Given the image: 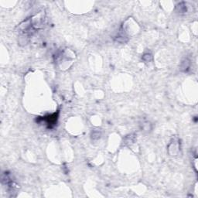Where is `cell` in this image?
<instances>
[{"mask_svg":"<svg viewBox=\"0 0 198 198\" xmlns=\"http://www.w3.org/2000/svg\"><path fill=\"white\" fill-rule=\"evenodd\" d=\"M58 114L59 112H57L52 115H49L42 118H39L38 119H36V121H38V122L39 121L44 122L48 129H52L57 125V119H58Z\"/></svg>","mask_w":198,"mask_h":198,"instance_id":"6da1fadb","label":"cell"},{"mask_svg":"<svg viewBox=\"0 0 198 198\" xmlns=\"http://www.w3.org/2000/svg\"><path fill=\"white\" fill-rule=\"evenodd\" d=\"M190 67V60L188 59H186L184 61L182 62L181 64V69L184 70V71H187V70Z\"/></svg>","mask_w":198,"mask_h":198,"instance_id":"7a4b0ae2","label":"cell"},{"mask_svg":"<svg viewBox=\"0 0 198 198\" xmlns=\"http://www.w3.org/2000/svg\"><path fill=\"white\" fill-rule=\"evenodd\" d=\"M142 131H147L148 132L151 128H150V123L148 122V121H143L142 124Z\"/></svg>","mask_w":198,"mask_h":198,"instance_id":"3957f363","label":"cell"}]
</instances>
